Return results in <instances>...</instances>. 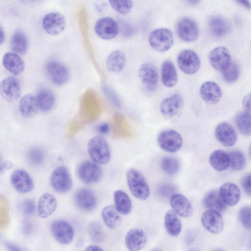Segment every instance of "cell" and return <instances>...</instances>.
Returning <instances> with one entry per match:
<instances>
[{
  "label": "cell",
  "instance_id": "d6a6232c",
  "mask_svg": "<svg viewBox=\"0 0 251 251\" xmlns=\"http://www.w3.org/2000/svg\"><path fill=\"white\" fill-rule=\"evenodd\" d=\"M27 43L25 35L20 29L16 30L10 38V47L13 52L24 54L27 50Z\"/></svg>",
  "mask_w": 251,
  "mask_h": 251
},
{
  "label": "cell",
  "instance_id": "11a10c76",
  "mask_svg": "<svg viewBox=\"0 0 251 251\" xmlns=\"http://www.w3.org/2000/svg\"><path fill=\"white\" fill-rule=\"evenodd\" d=\"M238 2L248 9H251V2L249 0H239Z\"/></svg>",
  "mask_w": 251,
  "mask_h": 251
},
{
  "label": "cell",
  "instance_id": "f35d334b",
  "mask_svg": "<svg viewBox=\"0 0 251 251\" xmlns=\"http://www.w3.org/2000/svg\"><path fill=\"white\" fill-rule=\"evenodd\" d=\"M161 168L162 171L169 175H174L178 173L180 168L178 160L173 157H163L161 161Z\"/></svg>",
  "mask_w": 251,
  "mask_h": 251
},
{
  "label": "cell",
  "instance_id": "d590c367",
  "mask_svg": "<svg viewBox=\"0 0 251 251\" xmlns=\"http://www.w3.org/2000/svg\"><path fill=\"white\" fill-rule=\"evenodd\" d=\"M36 98L39 109L44 112L50 111L55 102L52 93L47 89H42L38 92Z\"/></svg>",
  "mask_w": 251,
  "mask_h": 251
},
{
  "label": "cell",
  "instance_id": "8992f818",
  "mask_svg": "<svg viewBox=\"0 0 251 251\" xmlns=\"http://www.w3.org/2000/svg\"><path fill=\"white\" fill-rule=\"evenodd\" d=\"M183 106V101L179 94H174L164 99L160 106L162 115L166 119L174 120L180 115Z\"/></svg>",
  "mask_w": 251,
  "mask_h": 251
},
{
  "label": "cell",
  "instance_id": "83f0119b",
  "mask_svg": "<svg viewBox=\"0 0 251 251\" xmlns=\"http://www.w3.org/2000/svg\"><path fill=\"white\" fill-rule=\"evenodd\" d=\"M161 81L163 85L168 88L174 87L177 80L176 69L170 60H164L161 68Z\"/></svg>",
  "mask_w": 251,
  "mask_h": 251
},
{
  "label": "cell",
  "instance_id": "7402d4cb",
  "mask_svg": "<svg viewBox=\"0 0 251 251\" xmlns=\"http://www.w3.org/2000/svg\"><path fill=\"white\" fill-rule=\"evenodd\" d=\"M200 94L201 99L210 104L218 103L222 95L219 86L211 81H205L202 84L200 89Z\"/></svg>",
  "mask_w": 251,
  "mask_h": 251
},
{
  "label": "cell",
  "instance_id": "d4e9b609",
  "mask_svg": "<svg viewBox=\"0 0 251 251\" xmlns=\"http://www.w3.org/2000/svg\"><path fill=\"white\" fill-rule=\"evenodd\" d=\"M2 62L4 68L13 75H20L24 71L25 62L19 54L15 53H5L3 56Z\"/></svg>",
  "mask_w": 251,
  "mask_h": 251
},
{
  "label": "cell",
  "instance_id": "f1b7e54d",
  "mask_svg": "<svg viewBox=\"0 0 251 251\" xmlns=\"http://www.w3.org/2000/svg\"><path fill=\"white\" fill-rule=\"evenodd\" d=\"M202 203L208 210L219 212L224 211L227 206L219 192L215 190L210 191L204 196L202 200Z\"/></svg>",
  "mask_w": 251,
  "mask_h": 251
},
{
  "label": "cell",
  "instance_id": "f5cc1de1",
  "mask_svg": "<svg viewBox=\"0 0 251 251\" xmlns=\"http://www.w3.org/2000/svg\"><path fill=\"white\" fill-rule=\"evenodd\" d=\"M6 248L8 251H24L20 247L10 243H7L6 244Z\"/></svg>",
  "mask_w": 251,
  "mask_h": 251
},
{
  "label": "cell",
  "instance_id": "f546056e",
  "mask_svg": "<svg viewBox=\"0 0 251 251\" xmlns=\"http://www.w3.org/2000/svg\"><path fill=\"white\" fill-rule=\"evenodd\" d=\"M126 64V56L120 50L112 51L107 56L106 62L107 69L113 73L120 72L125 68Z\"/></svg>",
  "mask_w": 251,
  "mask_h": 251
},
{
  "label": "cell",
  "instance_id": "6125c7cd",
  "mask_svg": "<svg viewBox=\"0 0 251 251\" xmlns=\"http://www.w3.org/2000/svg\"><path fill=\"white\" fill-rule=\"evenodd\" d=\"M250 154H251V145L250 147Z\"/></svg>",
  "mask_w": 251,
  "mask_h": 251
},
{
  "label": "cell",
  "instance_id": "74e56055",
  "mask_svg": "<svg viewBox=\"0 0 251 251\" xmlns=\"http://www.w3.org/2000/svg\"><path fill=\"white\" fill-rule=\"evenodd\" d=\"M235 122L243 135L247 136L251 135V116L245 112H241L236 116Z\"/></svg>",
  "mask_w": 251,
  "mask_h": 251
},
{
  "label": "cell",
  "instance_id": "4dcf8cb0",
  "mask_svg": "<svg viewBox=\"0 0 251 251\" xmlns=\"http://www.w3.org/2000/svg\"><path fill=\"white\" fill-rule=\"evenodd\" d=\"M164 224L166 230L171 236H177L182 229L181 222L179 216L172 210L166 212L164 216Z\"/></svg>",
  "mask_w": 251,
  "mask_h": 251
},
{
  "label": "cell",
  "instance_id": "e575fe53",
  "mask_svg": "<svg viewBox=\"0 0 251 251\" xmlns=\"http://www.w3.org/2000/svg\"><path fill=\"white\" fill-rule=\"evenodd\" d=\"M208 25L212 34L221 37L226 35L229 30L227 22L223 18L218 16H213L209 19Z\"/></svg>",
  "mask_w": 251,
  "mask_h": 251
},
{
  "label": "cell",
  "instance_id": "9f6ffc18",
  "mask_svg": "<svg viewBox=\"0 0 251 251\" xmlns=\"http://www.w3.org/2000/svg\"><path fill=\"white\" fill-rule=\"evenodd\" d=\"M5 40V33L2 29L1 26H0V43L1 45Z\"/></svg>",
  "mask_w": 251,
  "mask_h": 251
},
{
  "label": "cell",
  "instance_id": "9a60e30c",
  "mask_svg": "<svg viewBox=\"0 0 251 251\" xmlns=\"http://www.w3.org/2000/svg\"><path fill=\"white\" fill-rule=\"evenodd\" d=\"M10 179L15 189L20 193H27L33 189L32 179L28 173L24 170H15L11 174Z\"/></svg>",
  "mask_w": 251,
  "mask_h": 251
},
{
  "label": "cell",
  "instance_id": "cb8c5ba5",
  "mask_svg": "<svg viewBox=\"0 0 251 251\" xmlns=\"http://www.w3.org/2000/svg\"><path fill=\"white\" fill-rule=\"evenodd\" d=\"M57 206V201L55 197L50 193H45L38 201V214L42 218H47L55 211Z\"/></svg>",
  "mask_w": 251,
  "mask_h": 251
},
{
  "label": "cell",
  "instance_id": "8d00e7d4",
  "mask_svg": "<svg viewBox=\"0 0 251 251\" xmlns=\"http://www.w3.org/2000/svg\"><path fill=\"white\" fill-rule=\"evenodd\" d=\"M209 162L215 170L218 171H225L229 165L228 155L222 150H216L210 155Z\"/></svg>",
  "mask_w": 251,
  "mask_h": 251
},
{
  "label": "cell",
  "instance_id": "44dd1931",
  "mask_svg": "<svg viewBox=\"0 0 251 251\" xmlns=\"http://www.w3.org/2000/svg\"><path fill=\"white\" fill-rule=\"evenodd\" d=\"M74 201L77 207L84 211L93 210L97 205V199L91 190L82 188L75 193Z\"/></svg>",
  "mask_w": 251,
  "mask_h": 251
},
{
  "label": "cell",
  "instance_id": "ac0fdd59",
  "mask_svg": "<svg viewBox=\"0 0 251 251\" xmlns=\"http://www.w3.org/2000/svg\"><path fill=\"white\" fill-rule=\"evenodd\" d=\"M170 203L172 210L178 216L187 218L193 212V206L189 200L184 195L176 193L170 198Z\"/></svg>",
  "mask_w": 251,
  "mask_h": 251
},
{
  "label": "cell",
  "instance_id": "5bb4252c",
  "mask_svg": "<svg viewBox=\"0 0 251 251\" xmlns=\"http://www.w3.org/2000/svg\"><path fill=\"white\" fill-rule=\"evenodd\" d=\"M202 226L209 232L218 234L222 232L224 227V222L220 212L207 210L201 216Z\"/></svg>",
  "mask_w": 251,
  "mask_h": 251
},
{
  "label": "cell",
  "instance_id": "b9f144b4",
  "mask_svg": "<svg viewBox=\"0 0 251 251\" xmlns=\"http://www.w3.org/2000/svg\"><path fill=\"white\" fill-rule=\"evenodd\" d=\"M238 217L242 226L247 230L251 231V206H246L241 208Z\"/></svg>",
  "mask_w": 251,
  "mask_h": 251
},
{
  "label": "cell",
  "instance_id": "7dc6e473",
  "mask_svg": "<svg viewBox=\"0 0 251 251\" xmlns=\"http://www.w3.org/2000/svg\"><path fill=\"white\" fill-rule=\"evenodd\" d=\"M176 187L172 184H165L160 186L158 189V193L160 196L164 198L171 197L176 194Z\"/></svg>",
  "mask_w": 251,
  "mask_h": 251
},
{
  "label": "cell",
  "instance_id": "30bf717a",
  "mask_svg": "<svg viewBox=\"0 0 251 251\" xmlns=\"http://www.w3.org/2000/svg\"><path fill=\"white\" fill-rule=\"evenodd\" d=\"M46 72L50 80L57 85L65 84L69 78V72L66 66L56 60L50 61L47 63Z\"/></svg>",
  "mask_w": 251,
  "mask_h": 251
},
{
  "label": "cell",
  "instance_id": "680465c9",
  "mask_svg": "<svg viewBox=\"0 0 251 251\" xmlns=\"http://www.w3.org/2000/svg\"><path fill=\"white\" fill-rule=\"evenodd\" d=\"M150 251H162L159 248H154V249H152Z\"/></svg>",
  "mask_w": 251,
  "mask_h": 251
},
{
  "label": "cell",
  "instance_id": "277c9868",
  "mask_svg": "<svg viewBox=\"0 0 251 251\" xmlns=\"http://www.w3.org/2000/svg\"><path fill=\"white\" fill-rule=\"evenodd\" d=\"M176 32L181 40L189 43L196 41L199 35V27L196 21L186 17H182L177 21Z\"/></svg>",
  "mask_w": 251,
  "mask_h": 251
},
{
  "label": "cell",
  "instance_id": "db71d44e",
  "mask_svg": "<svg viewBox=\"0 0 251 251\" xmlns=\"http://www.w3.org/2000/svg\"><path fill=\"white\" fill-rule=\"evenodd\" d=\"M84 251H104L102 249L97 245H90L87 246Z\"/></svg>",
  "mask_w": 251,
  "mask_h": 251
},
{
  "label": "cell",
  "instance_id": "6da1fadb",
  "mask_svg": "<svg viewBox=\"0 0 251 251\" xmlns=\"http://www.w3.org/2000/svg\"><path fill=\"white\" fill-rule=\"evenodd\" d=\"M128 188L133 196L138 200H147L150 194L149 184L143 174L134 168H130L126 172Z\"/></svg>",
  "mask_w": 251,
  "mask_h": 251
},
{
  "label": "cell",
  "instance_id": "681fc988",
  "mask_svg": "<svg viewBox=\"0 0 251 251\" xmlns=\"http://www.w3.org/2000/svg\"><path fill=\"white\" fill-rule=\"evenodd\" d=\"M242 105L244 112L251 116V93L247 94L243 98Z\"/></svg>",
  "mask_w": 251,
  "mask_h": 251
},
{
  "label": "cell",
  "instance_id": "be15d7a7",
  "mask_svg": "<svg viewBox=\"0 0 251 251\" xmlns=\"http://www.w3.org/2000/svg\"><path fill=\"white\" fill-rule=\"evenodd\" d=\"M221 251V250H217V251Z\"/></svg>",
  "mask_w": 251,
  "mask_h": 251
},
{
  "label": "cell",
  "instance_id": "9c48e42d",
  "mask_svg": "<svg viewBox=\"0 0 251 251\" xmlns=\"http://www.w3.org/2000/svg\"><path fill=\"white\" fill-rule=\"evenodd\" d=\"M177 65L184 73L192 75L196 73L200 67V59L197 54L191 50H184L178 54Z\"/></svg>",
  "mask_w": 251,
  "mask_h": 251
},
{
  "label": "cell",
  "instance_id": "2e32d148",
  "mask_svg": "<svg viewBox=\"0 0 251 251\" xmlns=\"http://www.w3.org/2000/svg\"><path fill=\"white\" fill-rule=\"evenodd\" d=\"M2 97L9 102L18 99L21 94V88L19 81L15 77L9 76L3 79L0 84Z\"/></svg>",
  "mask_w": 251,
  "mask_h": 251
},
{
  "label": "cell",
  "instance_id": "7c38bea8",
  "mask_svg": "<svg viewBox=\"0 0 251 251\" xmlns=\"http://www.w3.org/2000/svg\"><path fill=\"white\" fill-rule=\"evenodd\" d=\"M66 26V20L62 14L50 12L46 14L42 20V26L47 33L56 35L62 33Z\"/></svg>",
  "mask_w": 251,
  "mask_h": 251
},
{
  "label": "cell",
  "instance_id": "484cf974",
  "mask_svg": "<svg viewBox=\"0 0 251 251\" xmlns=\"http://www.w3.org/2000/svg\"><path fill=\"white\" fill-rule=\"evenodd\" d=\"M219 192L226 204L229 206L236 204L240 198L239 188L232 183L223 184L220 187Z\"/></svg>",
  "mask_w": 251,
  "mask_h": 251
},
{
  "label": "cell",
  "instance_id": "60d3db41",
  "mask_svg": "<svg viewBox=\"0 0 251 251\" xmlns=\"http://www.w3.org/2000/svg\"><path fill=\"white\" fill-rule=\"evenodd\" d=\"M88 232L91 239L95 242H100L104 238L102 228L98 222H92L89 224Z\"/></svg>",
  "mask_w": 251,
  "mask_h": 251
},
{
  "label": "cell",
  "instance_id": "ab89813d",
  "mask_svg": "<svg viewBox=\"0 0 251 251\" xmlns=\"http://www.w3.org/2000/svg\"><path fill=\"white\" fill-rule=\"evenodd\" d=\"M229 165L236 171L242 170L246 165L245 157L242 152L233 151L229 153Z\"/></svg>",
  "mask_w": 251,
  "mask_h": 251
},
{
  "label": "cell",
  "instance_id": "816d5d0a",
  "mask_svg": "<svg viewBox=\"0 0 251 251\" xmlns=\"http://www.w3.org/2000/svg\"><path fill=\"white\" fill-rule=\"evenodd\" d=\"M98 130L101 134H106L109 132V126L107 123H103L98 127Z\"/></svg>",
  "mask_w": 251,
  "mask_h": 251
},
{
  "label": "cell",
  "instance_id": "3957f363",
  "mask_svg": "<svg viewBox=\"0 0 251 251\" xmlns=\"http://www.w3.org/2000/svg\"><path fill=\"white\" fill-rule=\"evenodd\" d=\"M149 41L154 50L165 52L170 50L174 44L173 33L168 28H157L151 32Z\"/></svg>",
  "mask_w": 251,
  "mask_h": 251
},
{
  "label": "cell",
  "instance_id": "7bdbcfd3",
  "mask_svg": "<svg viewBox=\"0 0 251 251\" xmlns=\"http://www.w3.org/2000/svg\"><path fill=\"white\" fill-rule=\"evenodd\" d=\"M26 156L28 161L35 166L41 164L45 159L44 151L39 148H32L29 150Z\"/></svg>",
  "mask_w": 251,
  "mask_h": 251
},
{
  "label": "cell",
  "instance_id": "bcb514c9",
  "mask_svg": "<svg viewBox=\"0 0 251 251\" xmlns=\"http://www.w3.org/2000/svg\"><path fill=\"white\" fill-rule=\"evenodd\" d=\"M21 208L22 212L25 216L32 215L35 210L34 201L29 199L24 200L21 203Z\"/></svg>",
  "mask_w": 251,
  "mask_h": 251
},
{
  "label": "cell",
  "instance_id": "6f0895ef",
  "mask_svg": "<svg viewBox=\"0 0 251 251\" xmlns=\"http://www.w3.org/2000/svg\"><path fill=\"white\" fill-rule=\"evenodd\" d=\"M188 2L190 3H192L193 4H197V3H199V1H198V0H192V1H188Z\"/></svg>",
  "mask_w": 251,
  "mask_h": 251
},
{
  "label": "cell",
  "instance_id": "5b68a950",
  "mask_svg": "<svg viewBox=\"0 0 251 251\" xmlns=\"http://www.w3.org/2000/svg\"><path fill=\"white\" fill-rule=\"evenodd\" d=\"M157 142L163 151L170 153L179 151L183 143L180 134L173 129L165 130L161 132L158 135Z\"/></svg>",
  "mask_w": 251,
  "mask_h": 251
},
{
  "label": "cell",
  "instance_id": "7a4b0ae2",
  "mask_svg": "<svg viewBox=\"0 0 251 251\" xmlns=\"http://www.w3.org/2000/svg\"><path fill=\"white\" fill-rule=\"evenodd\" d=\"M88 152L92 160L98 164H105L111 158V151L106 140L101 136L92 138L88 143Z\"/></svg>",
  "mask_w": 251,
  "mask_h": 251
},
{
  "label": "cell",
  "instance_id": "52a82bcc",
  "mask_svg": "<svg viewBox=\"0 0 251 251\" xmlns=\"http://www.w3.org/2000/svg\"><path fill=\"white\" fill-rule=\"evenodd\" d=\"M50 182L53 190L60 193L68 192L72 186L70 173L64 166H59L54 169L50 176Z\"/></svg>",
  "mask_w": 251,
  "mask_h": 251
},
{
  "label": "cell",
  "instance_id": "1f68e13d",
  "mask_svg": "<svg viewBox=\"0 0 251 251\" xmlns=\"http://www.w3.org/2000/svg\"><path fill=\"white\" fill-rule=\"evenodd\" d=\"M101 215L104 224L110 229L117 228L121 224V217L114 205H109L103 207Z\"/></svg>",
  "mask_w": 251,
  "mask_h": 251
},
{
  "label": "cell",
  "instance_id": "94428289",
  "mask_svg": "<svg viewBox=\"0 0 251 251\" xmlns=\"http://www.w3.org/2000/svg\"><path fill=\"white\" fill-rule=\"evenodd\" d=\"M249 247H250V250L251 251V240L250 241V243H249Z\"/></svg>",
  "mask_w": 251,
  "mask_h": 251
},
{
  "label": "cell",
  "instance_id": "c3c4849f",
  "mask_svg": "<svg viewBox=\"0 0 251 251\" xmlns=\"http://www.w3.org/2000/svg\"><path fill=\"white\" fill-rule=\"evenodd\" d=\"M241 184L246 193L251 196V174L246 175L243 177Z\"/></svg>",
  "mask_w": 251,
  "mask_h": 251
},
{
  "label": "cell",
  "instance_id": "ba28073f",
  "mask_svg": "<svg viewBox=\"0 0 251 251\" xmlns=\"http://www.w3.org/2000/svg\"><path fill=\"white\" fill-rule=\"evenodd\" d=\"M50 230L54 239L61 244L68 245L74 239V228L69 222L65 220L54 221L51 225Z\"/></svg>",
  "mask_w": 251,
  "mask_h": 251
},
{
  "label": "cell",
  "instance_id": "4fadbf2b",
  "mask_svg": "<svg viewBox=\"0 0 251 251\" xmlns=\"http://www.w3.org/2000/svg\"><path fill=\"white\" fill-rule=\"evenodd\" d=\"M119 27L113 19L105 17L99 19L95 25V31L97 35L101 39L110 40L118 34Z\"/></svg>",
  "mask_w": 251,
  "mask_h": 251
},
{
  "label": "cell",
  "instance_id": "603a6c76",
  "mask_svg": "<svg viewBox=\"0 0 251 251\" xmlns=\"http://www.w3.org/2000/svg\"><path fill=\"white\" fill-rule=\"evenodd\" d=\"M215 135L217 140L226 147L233 146L237 140L234 128L228 123L223 122L216 126Z\"/></svg>",
  "mask_w": 251,
  "mask_h": 251
},
{
  "label": "cell",
  "instance_id": "4316f807",
  "mask_svg": "<svg viewBox=\"0 0 251 251\" xmlns=\"http://www.w3.org/2000/svg\"><path fill=\"white\" fill-rule=\"evenodd\" d=\"M39 109L36 96L27 94L22 97L19 103V110L22 115L32 118L36 115Z\"/></svg>",
  "mask_w": 251,
  "mask_h": 251
},
{
  "label": "cell",
  "instance_id": "8fae6325",
  "mask_svg": "<svg viewBox=\"0 0 251 251\" xmlns=\"http://www.w3.org/2000/svg\"><path fill=\"white\" fill-rule=\"evenodd\" d=\"M77 174L83 182L91 184L100 180L102 176V171L99 164L93 161L85 160L78 166Z\"/></svg>",
  "mask_w": 251,
  "mask_h": 251
},
{
  "label": "cell",
  "instance_id": "f907efd6",
  "mask_svg": "<svg viewBox=\"0 0 251 251\" xmlns=\"http://www.w3.org/2000/svg\"><path fill=\"white\" fill-rule=\"evenodd\" d=\"M196 238L195 232L191 229L188 230L185 235L184 241L186 245L189 246L193 244Z\"/></svg>",
  "mask_w": 251,
  "mask_h": 251
},
{
  "label": "cell",
  "instance_id": "f6af8a7d",
  "mask_svg": "<svg viewBox=\"0 0 251 251\" xmlns=\"http://www.w3.org/2000/svg\"><path fill=\"white\" fill-rule=\"evenodd\" d=\"M109 2L115 10L123 15L128 14L133 6L131 0H110Z\"/></svg>",
  "mask_w": 251,
  "mask_h": 251
},
{
  "label": "cell",
  "instance_id": "e0dca14e",
  "mask_svg": "<svg viewBox=\"0 0 251 251\" xmlns=\"http://www.w3.org/2000/svg\"><path fill=\"white\" fill-rule=\"evenodd\" d=\"M209 61L215 69L221 72L225 70L231 63L228 50L222 46L217 47L210 51Z\"/></svg>",
  "mask_w": 251,
  "mask_h": 251
},
{
  "label": "cell",
  "instance_id": "ffe728a7",
  "mask_svg": "<svg viewBox=\"0 0 251 251\" xmlns=\"http://www.w3.org/2000/svg\"><path fill=\"white\" fill-rule=\"evenodd\" d=\"M139 77L147 89L154 90L158 80V73L155 66L150 63H145L140 66L138 71Z\"/></svg>",
  "mask_w": 251,
  "mask_h": 251
},
{
  "label": "cell",
  "instance_id": "836d02e7",
  "mask_svg": "<svg viewBox=\"0 0 251 251\" xmlns=\"http://www.w3.org/2000/svg\"><path fill=\"white\" fill-rule=\"evenodd\" d=\"M115 206L117 210L124 215L128 214L132 209V202L128 195L122 190L114 193Z\"/></svg>",
  "mask_w": 251,
  "mask_h": 251
},
{
  "label": "cell",
  "instance_id": "ee69618b",
  "mask_svg": "<svg viewBox=\"0 0 251 251\" xmlns=\"http://www.w3.org/2000/svg\"><path fill=\"white\" fill-rule=\"evenodd\" d=\"M222 72L224 79L228 83L236 81L239 74L238 67L236 64L232 62Z\"/></svg>",
  "mask_w": 251,
  "mask_h": 251
},
{
  "label": "cell",
  "instance_id": "91938a15",
  "mask_svg": "<svg viewBox=\"0 0 251 251\" xmlns=\"http://www.w3.org/2000/svg\"><path fill=\"white\" fill-rule=\"evenodd\" d=\"M188 251H200L196 248H192V249H190Z\"/></svg>",
  "mask_w": 251,
  "mask_h": 251
},
{
  "label": "cell",
  "instance_id": "d6986e66",
  "mask_svg": "<svg viewBox=\"0 0 251 251\" xmlns=\"http://www.w3.org/2000/svg\"><path fill=\"white\" fill-rule=\"evenodd\" d=\"M126 246L129 251H140L145 246L147 238L145 232L140 228H132L126 234Z\"/></svg>",
  "mask_w": 251,
  "mask_h": 251
}]
</instances>
